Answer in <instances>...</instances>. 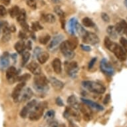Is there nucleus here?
<instances>
[{"mask_svg":"<svg viewBox=\"0 0 127 127\" xmlns=\"http://www.w3.org/2000/svg\"><path fill=\"white\" fill-rule=\"evenodd\" d=\"M15 49L19 53H23L25 49V43L23 41H19L15 44Z\"/></svg>","mask_w":127,"mask_h":127,"instance_id":"nucleus-23","label":"nucleus"},{"mask_svg":"<svg viewBox=\"0 0 127 127\" xmlns=\"http://www.w3.org/2000/svg\"><path fill=\"white\" fill-rule=\"evenodd\" d=\"M29 110H30L27 108V106L23 107V108L21 110V111H20V113H19L20 117H21V118H23V119H25V118L27 117L28 114H29Z\"/></svg>","mask_w":127,"mask_h":127,"instance_id":"nucleus-32","label":"nucleus"},{"mask_svg":"<svg viewBox=\"0 0 127 127\" xmlns=\"http://www.w3.org/2000/svg\"><path fill=\"white\" fill-rule=\"evenodd\" d=\"M37 104V102L36 101V100H32L30 102H29L27 104V107L29 108V110H31L32 108H34L35 107V106Z\"/></svg>","mask_w":127,"mask_h":127,"instance_id":"nucleus-37","label":"nucleus"},{"mask_svg":"<svg viewBox=\"0 0 127 127\" xmlns=\"http://www.w3.org/2000/svg\"><path fill=\"white\" fill-rule=\"evenodd\" d=\"M27 3L30 7L33 9L36 8L35 0H27Z\"/></svg>","mask_w":127,"mask_h":127,"instance_id":"nucleus-40","label":"nucleus"},{"mask_svg":"<svg viewBox=\"0 0 127 127\" xmlns=\"http://www.w3.org/2000/svg\"><path fill=\"white\" fill-rule=\"evenodd\" d=\"M83 41L85 43L89 45H96L99 43V38L95 33H89L86 35V36L83 39Z\"/></svg>","mask_w":127,"mask_h":127,"instance_id":"nucleus-8","label":"nucleus"},{"mask_svg":"<svg viewBox=\"0 0 127 127\" xmlns=\"http://www.w3.org/2000/svg\"><path fill=\"white\" fill-rule=\"evenodd\" d=\"M7 13L6 9L3 5H0V17H3Z\"/></svg>","mask_w":127,"mask_h":127,"instance_id":"nucleus-43","label":"nucleus"},{"mask_svg":"<svg viewBox=\"0 0 127 127\" xmlns=\"http://www.w3.org/2000/svg\"><path fill=\"white\" fill-rule=\"evenodd\" d=\"M49 54L47 52H41L38 55L37 58L38 59V61L41 63V64H44L47 62V61L49 59Z\"/></svg>","mask_w":127,"mask_h":127,"instance_id":"nucleus-21","label":"nucleus"},{"mask_svg":"<svg viewBox=\"0 0 127 127\" xmlns=\"http://www.w3.org/2000/svg\"><path fill=\"white\" fill-rule=\"evenodd\" d=\"M19 37L20 39H26V38H27L26 33H25V32H23V31H21L19 32Z\"/></svg>","mask_w":127,"mask_h":127,"instance_id":"nucleus-50","label":"nucleus"},{"mask_svg":"<svg viewBox=\"0 0 127 127\" xmlns=\"http://www.w3.org/2000/svg\"><path fill=\"white\" fill-rule=\"evenodd\" d=\"M83 118L84 120L86 121H89L91 119V115H90L89 113H85V114H83Z\"/></svg>","mask_w":127,"mask_h":127,"instance_id":"nucleus-49","label":"nucleus"},{"mask_svg":"<svg viewBox=\"0 0 127 127\" xmlns=\"http://www.w3.org/2000/svg\"><path fill=\"white\" fill-rule=\"evenodd\" d=\"M26 16H27V14H26L25 9H21L19 11V15L17 17V21L19 23L23 22V21H26Z\"/></svg>","mask_w":127,"mask_h":127,"instance_id":"nucleus-27","label":"nucleus"},{"mask_svg":"<svg viewBox=\"0 0 127 127\" xmlns=\"http://www.w3.org/2000/svg\"><path fill=\"white\" fill-rule=\"evenodd\" d=\"M52 66L53 70L57 74L61 73L62 67H61V61L59 58H55L52 62Z\"/></svg>","mask_w":127,"mask_h":127,"instance_id":"nucleus-17","label":"nucleus"},{"mask_svg":"<svg viewBox=\"0 0 127 127\" xmlns=\"http://www.w3.org/2000/svg\"><path fill=\"white\" fill-rule=\"evenodd\" d=\"M96 60H97L96 57H94V58L92 59L91 61L89 62V69H92L94 65L95 64Z\"/></svg>","mask_w":127,"mask_h":127,"instance_id":"nucleus-45","label":"nucleus"},{"mask_svg":"<svg viewBox=\"0 0 127 127\" xmlns=\"http://www.w3.org/2000/svg\"><path fill=\"white\" fill-rule=\"evenodd\" d=\"M101 17H102V20L106 22V23H108L110 21V17L108 15V14H106V13H101Z\"/></svg>","mask_w":127,"mask_h":127,"instance_id":"nucleus-42","label":"nucleus"},{"mask_svg":"<svg viewBox=\"0 0 127 127\" xmlns=\"http://www.w3.org/2000/svg\"><path fill=\"white\" fill-rule=\"evenodd\" d=\"M106 32L110 37L113 39H117V32L115 30V26L113 25H109L108 27H107V29H106Z\"/></svg>","mask_w":127,"mask_h":127,"instance_id":"nucleus-22","label":"nucleus"},{"mask_svg":"<svg viewBox=\"0 0 127 127\" xmlns=\"http://www.w3.org/2000/svg\"><path fill=\"white\" fill-rule=\"evenodd\" d=\"M55 12L56 13L57 15H58L59 16L61 17V19H64L65 17V13L63 12V11L61 9L60 7L56 6L54 8Z\"/></svg>","mask_w":127,"mask_h":127,"instance_id":"nucleus-33","label":"nucleus"},{"mask_svg":"<svg viewBox=\"0 0 127 127\" xmlns=\"http://www.w3.org/2000/svg\"><path fill=\"white\" fill-rule=\"evenodd\" d=\"M27 68L28 69L31 73H32L35 75H41V69L39 65L35 61H32L27 65Z\"/></svg>","mask_w":127,"mask_h":127,"instance_id":"nucleus-10","label":"nucleus"},{"mask_svg":"<svg viewBox=\"0 0 127 127\" xmlns=\"http://www.w3.org/2000/svg\"><path fill=\"white\" fill-rule=\"evenodd\" d=\"M67 103L72 108H75L77 110H78L79 108V104L78 103V101H77V98L74 95H71L67 98Z\"/></svg>","mask_w":127,"mask_h":127,"instance_id":"nucleus-18","label":"nucleus"},{"mask_svg":"<svg viewBox=\"0 0 127 127\" xmlns=\"http://www.w3.org/2000/svg\"><path fill=\"white\" fill-rule=\"evenodd\" d=\"M31 47H32V45H31V42L30 41H28V43H27V47L28 48V49H31Z\"/></svg>","mask_w":127,"mask_h":127,"instance_id":"nucleus-53","label":"nucleus"},{"mask_svg":"<svg viewBox=\"0 0 127 127\" xmlns=\"http://www.w3.org/2000/svg\"><path fill=\"white\" fill-rule=\"evenodd\" d=\"M100 69L102 73L109 76H112L115 73V70L110 63L106 59H102L100 63Z\"/></svg>","mask_w":127,"mask_h":127,"instance_id":"nucleus-5","label":"nucleus"},{"mask_svg":"<svg viewBox=\"0 0 127 127\" xmlns=\"http://www.w3.org/2000/svg\"><path fill=\"white\" fill-rule=\"evenodd\" d=\"M77 23V20L76 18L73 17L70 19V21L68 24V28H69V32L71 35H74L76 31V25Z\"/></svg>","mask_w":127,"mask_h":127,"instance_id":"nucleus-20","label":"nucleus"},{"mask_svg":"<svg viewBox=\"0 0 127 127\" xmlns=\"http://www.w3.org/2000/svg\"><path fill=\"white\" fill-rule=\"evenodd\" d=\"M115 30L117 32V33L121 34L122 33H123V27H122V25H121V23H118L116 24V25L115 26Z\"/></svg>","mask_w":127,"mask_h":127,"instance_id":"nucleus-38","label":"nucleus"},{"mask_svg":"<svg viewBox=\"0 0 127 127\" xmlns=\"http://www.w3.org/2000/svg\"><path fill=\"white\" fill-rule=\"evenodd\" d=\"M30 78H31V75H29V74H27V73H25V74H24V75L21 76V77H17V81H19L20 82H25V81L29 80Z\"/></svg>","mask_w":127,"mask_h":127,"instance_id":"nucleus-34","label":"nucleus"},{"mask_svg":"<svg viewBox=\"0 0 127 127\" xmlns=\"http://www.w3.org/2000/svg\"><path fill=\"white\" fill-rule=\"evenodd\" d=\"M49 81L53 87L56 90H61L64 87V83L55 77H50Z\"/></svg>","mask_w":127,"mask_h":127,"instance_id":"nucleus-14","label":"nucleus"},{"mask_svg":"<svg viewBox=\"0 0 127 127\" xmlns=\"http://www.w3.org/2000/svg\"><path fill=\"white\" fill-rule=\"evenodd\" d=\"M49 125H50L51 127H59V125L58 124V123L55 121H51L49 123Z\"/></svg>","mask_w":127,"mask_h":127,"instance_id":"nucleus-47","label":"nucleus"},{"mask_svg":"<svg viewBox=\"0 0 127 127\" xmlns=\"http://www.w3.org/2000/svg\"><path fill=\"white\" fill-rule=\"evenodd\" d=\"M9 29H10L11 32V31H12V32H14V31L16 30V29H15V27L14 25L11 26V27H9Z\"/></svg>","mask_w":127,"mask_h":127,"instance_id":"nucleus-55","label":"nucleus"},{"mask_svg":"<svg viewBox=\"0 0 127 127\" xmlns=\"http://www.w3.org/2000/svg\"><path fill=\"white\" fill-rule=\"evenodd\" d=\"M82 85L85 89L95 93L103 94L106 91V89L104 86L95 81H84L82 82Z\"/></svg>","mask_w":127,"mask_h":127,"instance_id":"nucleus-2","label":"nucleus"},{"mask_svg":"<svg viewBox=\"0 0 127 127\" xmlns=\"http://www.w3.org/2000/svg\"><path fill=\"white\" fill-rule=\"evenodd\" d=\"M20 9H19V7L18 6H13V7L9 10V13L11 17L14 18V17H17V15H19Z\"/></svg>","mask_w":127,"mask_h":127,"instance_id":"nucleus-25","label":"nucleus"},{"mask_svg":"<svg viewBox=\"0 0 127 127\" xmlns=\"http://www.w3.org/2000/svg\"><path fill=\"white\" fill-rule=\"evenodd\" d=\"M50 39H51L50 35H48V34H47V35H45L40 37L39 39V41L40 43L42 44V45H46V44L49 41Z\"/></svg>","mask_w":127,"mask_h":127,"instance_id":"nucleus-31","label":"nucleus"},{"mask_svg":"<svg viewBox=\"0 0 127 127\" xmlns=\"http://www.w3.org/2000/svg\"><path fill=\"white\" fill-rule=\"evenodd\" d=\"M55 115V110H49L46 113L45 115V118L46 119H51L54 117Z\"/></svg>","mask_w":127,"mask_h":127,"instance_id":"nucleus-35","label":"nucleus"},{"mask_svg":"<svg viewBox=\"0 0 127 127\" xmlns=\"http://www.w3.org/2000/svg\"><path fill=\"white\" fill-rule=\"evenodd\" d=\"M3 29V35H2V41L5 42L9 41L11 39V31L8 25L4 27Z\"/></svg>","mask_w":127,"mask_h":127,"instance_id":"nucleus-19","label":"nucleus"},{"mask_svg":"<svg viewBox=\"0 0 127 127\" xmlns=\"http://www.w3.org/2000/svg\"><path fill=\"white\" fill-rule=\"evenodd\" d=\"M60 49L62 52L63 55L66 57V58L71 59L75 57V53L74 50L71 49V46L69 45L68 41H65L62 42L60 45Z\"/></svg>","mask_w":127,"mask_h":127,"instance_id":"nucleus-4","label":"nucleus"},{"mask_svg":"<svg viewBox=\"0 0 127 127\" xmlns=\"http://www.w3.org/2000/svg\"><path fill=\"white\" fill-rule=\"evenodd\" d=\"M120 42H121V44L123 46V48L127 51V39L124 37H121L120 39Z\"/></svg>","mask_w":127,"mask_h":127,"instance_id":"nucleus-41","label":"nucleus"},{"mask_svg":"<svg viewBox=\"0 0 127 127\" xmlns=\"http://www.w3.org/2000/svg\"><path fill=\"white\" fill-rule=\"evenodd\" d=\"M34 88L37 91L44 93L49 89L48 80L44 75H36L34 78Z\"/></svg>","mask_w":127,"mask_h":127,"instance_id":"nucleus-3","label":"nucleus"},{"mask_svg":"<svg viewBox=\"0 0 127 127\" xmlns=\"http://www.w3.org/2000/svg\"><path fill=\"white\" fill-rule=\"evenodd\" d=\"M82 101L86 104V105H88L90 107H92V108H94L98 110H104V107L101 105H100L98 103H96L95 102H93L91 100H89V99H86V98H81Z\"/></svg>","mask_w":127,"mask_h":127,"instance_id":"nucleus-13","label":"nucleus"},{"mask_svg":"<svg viewBox=\"0 0 127 127\" xmlns=\"http://www.w3.org/2000/svg\"><path fill=\"white\" fill-rule=\"evenodd\" d=\"M63 39V36L62 35H58L55 36L52 41L50 42V43L48 45V49L51 51H55L58 48V46L60 45L61 41Z\"/></svg>","mask_w":127,"mask_h":127,"instance_id":"nucleus-7","label":"nucleus"},{"mask_svg":"<svg viewBox=\"0 0 127 127\" xmlns=\"http://www.w3.org/2000/svg\"><path fill=\"white\" fill-rule=\"evenodd\" d=\"M69 127H78L75 123H73L72 121L69 122Z\"/></svg>","mask_w":127,"mask_h":127,"instance_id":"nucleus-54","label":"nucleus"},{"mask_svg":"<svg viewBox=\"0 0 127 127\" xmlns=\"http://www.w3.org/2000/svg\"><path fill=\"white\" fill-rule=\"evenodd\" d=\"M76 31L77 32V33L79 34V35L81 36L83 39L86 36V35L87 34V31H86L85 28H84L81 25H80L79 23H77L76 25Z\"/></svg>","mask_w":127,"mask_h":127,"instance_id":"nucleus-24","label":"nucleus"},{"mask_svg":"<svg viewBox=\"0 0 127 127\" xmlns=\"http://www.w3.org/2000/svg\"><path fill=\"white\" fill-rule=\"evenodd\" d=\"M30 53L29 51H24L22 53V65H25L27 64L30 58Z\"/></svg>","mask_w":127,"mask_h":127,"instance_id":"nucleus-30","label":"nucleus"},{"mask_svg":"<svg viewBox=\"0 0 127 127\" xmlns=\"http://www.w3.org/2000/svg\"><path fill=\"white\" fill-rule=\"evenodd\" d=\"M9 64V55L7 52L0 57V68L5 69L6 68Z\"/></svg>","mask_w":127,"mask_h":127,"instance_id":"nucleus-15","label":"nucleus"},{"mask_svg":"<svg viewBox=\"0 0 127 127\" xmlns=\"http://www.w3.org/2000/svg\"><path fill=\"white\" fill-rule=\"evenodd\" d=\"M68 41V43H69V45L71 46V49L74 50L75 49L77 48V45H78V40L75 37H72L69 39Z\"/></svg>","mask_w":127,"mask_h":127,"instance_id":"nucleus-29","label":"nucleus"},{"mask_svg":"<svg viewBox=\"0 0 127 127\" xmlns=\"http://www.w3.org/2000/svg\"><path fill=\"white\" fill-rule=\"evenodd\" d=\"M104 46L106 49L113 52L118 59L121 61H124L127 59V55L124 51V49L116 43H114L108 37L104 38Z\"/></svg>","mask_w":127,"mask_h":127,"instance_id":"nucleus-1","label":"nucleus"},{"mask_svg":"<svg viewBox=\"0 0 127 127\" xmlns=\"http://www.w3.org/2000/svg\"><path fill=\"white\" fill-rule=\"evenodd\" d=\"M17 75V70L14 67H9L6 71V77L7 80L11 81L15 79Z\"/></svg>","mask_w":127,"mask_h":127,"instance_id":"nucleus-16","label":"nucleus"},{"mask_svg":"<svg viewBox=\"0 0 127 127\" xmlns=\"http://www.w3.org/2000/svg\"><path fill=\"white\" fill-rule=\"evenodd\" d=\"M63 116L65 118H67V119L68 117H69V116H71V117H73L76 121H81V115H80L79 112L77 111V109L72 108L71 106L70 107H67L66 108L65 113L63 114Z\"/></svg>","mask_w":127,"mask_h":127,"instance_id":"nucleus-9","label":"nucleus"},{"mask_svg":"<svg viewBox=\"0 0 127 127\" xmlns=\"http://www.w3.org/2000/svg\"><path fill=\"white\" fill-rule=\"evenodd\" d=\"M110 100V95H109V94H108V95H106V96H105V98H104V100H103V103H104V104H108Z\"/></svg>","mask_w":127,"mask_h":127,"instance_id":"nucleus-48","label":"nucleus"},{"mask_svg":"<svg viewBox=\"0 0 127 127\" xmlns=\"http://www.w3.org/2000/svg\"><path fill=\"white\" fill-rule=\"evenodd\" d=\"M56 104L59 106H64V104H63V102L62 99H61L60 97H58V98H57Z\"/></svg>","mask_w":127,"mask_h":127,"instance_id":"nucleus-46","label":"nucleus"},{"mask_svg":"<svg viewBox=\"0 0 127 127\" xmlns=\"http://www.w3.org/2000/svg\"><path fill=\"white\" fill-rule=\"evenodd\" d=\"M42 29H43V27L40 25L39 22H35L32 24V29L34 31H39V30H41Z\"/></svg>","mask_w":127,"mask_h":127,"instance_id":"nucleus-36","label":"nucleus"},{"mask_svg":"<svg viewBox=\"0 0 127 127\" xmlns=\"http://www.w3.org/2000/svg\"><path fill=\"white\" fill-rule=\"evenodd\" d=\"M81 49L85 51H91V47H89V46H86V45H81Z\"/></svg>","mask_w":127,"mask_h":127,"instance_id":"nucleus-51","label":"nucleus"},{"mask_svg":"<svg viewBox=\"0 0 127 127\" xmlns=\"http://www.w3.org/2000/svg\"><path fill=\"white\" fill-rule=\"evenodd\" d=\"M25 85V82H21L20 83L17 84V86L14 88V89L13 91L11 96L14 100H18L19 97L21 95V91H23V87Z\"/></svg>","mask_w":127,"mask_h":127,"instance_id":"nucleus-11","label":"nucleus"},{"mask_svg":"<svg viewBox=\"0 0 127 127\" xmlns=\"http://www.w3.org/2000/svg\"><path fill=\"white\" fill-rule=\"evenodd\" d=\"M20 25H21V27L23 28V29L25 31H29V27L28 24L27 23L26 21H23V22H21V23H19Z\"/></svg>","mask_w":127,"mask_h":127,"instance_id":"nucleus-44","label":"nucleus"},{"mask_svg":"<svg viewBox=\"0 0 127 127\" xmlns=\"http://www.w3.org/2000/svg\"><path fill=\"white\" fill-rule=\"evenodd\" d=\"M53 1H54V2H57L59 1H60V0H52Z\"/></svg>","mask_w":127,"mask_h":127,"instance_id":"nucleus-57","label":"nucleus"},{"mask_svg":"<svg viewBox=\"0 0 127 127\" xmlns=\"http://www.w3.org/2000/svg\"><path fill=\"white\" fill-rule=\"evenodd\" d=\"M1 3H3L5 5H9L11 2V0H0Z\"/></svg>","mask_w":127,"mask_h":127,"instance_id":"nucleus-52","label":"nucleus"},{"mask_svg":"<svg viewBox=\"0 0 127 127\" xmlns=\"http://www.w3.org/2000/svg\"><path fill=\"white\" fill-rule=\"evenodd\" d=\"M125 5H126V7H127V0H125Z\"/></svg>","mask_w":127,"mask_h":127,"instance_id":"nucleus-56","label":"nucleus"},{"mask_svg":"<svg viewBox=\"0 0 127 127\" xmlns=\"http://www.w3.org/2000/svg\"><path fill=\"white\" fill-rule=\"evenodd\" d=\"M83 25L86 27H93L95 26V23L93 21H92L91 19H90L89 17H85L82 20Z\"/></svg>","mask_w":127,"mask_h":127,"instance_id":"nucleus-28","label":"nucleus"},{"mask_svg":"<svg viewBox=\"0 0 127 127\" xmlns=\"http://www.w3.org/2000/svg\"><path fill=\"white\" fill-rule=\"evenodd\" d=\"M21 95H20V96L19 97V100L21 102H25L27 100H29V99H31V98L33 96V91L30 88H27L25 89L24 91H21Z\"/></svg>","mask_w":127,"mask_h":127,"instance_id":"nucleus-12","label":"nucleus"},{"mask_svg":"<svg viewBox=\"0 0 127 127\" xmlns=\"http://www.w3.org/2000/svg\"><path fill=\"white\" fill-rule=\"evenodd\" d=\"M43 20L47 23H54L56 21V18L54 15L51 13H48V14L44 15H43Z\"/></svg>","mask_w":127,"mask_h":127,"instance_id":"nucleus-26","label":"nucleus"},{"mask_svg":"<svg viewBox=\"0 0 127 127\" xmlns=\"http://www.w3.org/2000/svg\"><path fill=\"white\" fill-rule=\"evenodd\" d=\"M65 69L67 71V73L69 76L74 77L76 76L77 72L79 71L78 69V65L77 62H71L66 63L65 64Z\"/></svg>","mask_w":127,"mask_h":127,"instance_id":"nucleus-6","label":"nucleus"},{"mask_svg":"<svg viewBox=\"0 0 127 127\" xmlns=\"http://www.w3.org/2000/svg\"><path fill=\"white\" fill-rule=\"evenodd\" d=\"M121 25H122L123 29V33L127 36V23L125 20H122V21L120 22Z\"/></svg>","mask_w":127,"mask_h":127,"instance_id":"nucleus-39","label":"nucleus"}]
</instances>
